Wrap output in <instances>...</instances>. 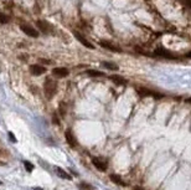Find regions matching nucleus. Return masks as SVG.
Instances as JSON below:
<instances>
[{
    "mask_svg": "<svg viewBox=\"0 0 191 190\" xmlns=\"http://www.w3.org/2000/svg\"><path fill=\"white\" fill-rule=\"evenodd\" d=\"M44 87H45V95L49 99H51L55 93L57 92V83L55 82L54 78L49 77L45 80V83H44Z\"/></svg>",
    "mask_w": 191,
    "mask_h": 190,
    "instance_id": "nucleus-1",
    "label": "nucleus"
},
{
    "mask_svg": "<svg viewBox=\"0 0 191 190\" xmlns=\"http://www.w3.org/2000/svg\"><path fill=\"white\" fill-rule=\"evenodd\" d=\"M154 55H155V56H159V57H164V59H170V60L175 59L174 55H173L169 50H166V49H164V47L157 49V50L154 51Z\"/></svg>",
    "mask_w": 191,
    "mask_h": 190,
    "instance_id": "nucleus-2",
    "label": "nucleus"
},
{
    "mask_svg": "<svg viewBox=\"0 0 191 190\" xmlns=\"http://www.w3.org/2000/svg\"><path fill=\"white\" fill-rule=\"evenodd\" d=\"M73 36H75V37H76V39H77V40L83 45V46H86L87 49H90V50H93V49H95V46H93V45H92V44H91V42H90V41H88L83 35H81L80 32L75 31L73 32Z\"/></svg>",
    "mask_w": 191,
    "mask_h": 190,
    "instance_id": "nucleus-3",
    "label": "nucleus"
},
{
    "mask_svg": "<svg viewBox=\"0 0 191 190\" xmlns=\"http://www.w3.org/2000/svg\"><path fill=\"white\" fill-rule=\"evenodd\" d=\"M68 73H70L68 70L65 68V67H55V68L52 70V75H54L55 77H57V78H64V77H66Z\"/></svg>",
    "mask_w": 191,
    "mask_h": 190,
    "instance_id": "nucleus-4",
    "label": "nucleus"
},
{
    "mask_svg": "<svg viewBox=\"0 0 191 190\" xmlns=\"http://www.w3.org/2000/svg\"><path fill=\"white\" fill-rule=\"evenodd\" d=\"M30 72L35 76H40V75H44L46 72V67H44L41 65H31L30 66Z\"/></svg>",
    "mask_w": 191,
    "mask_h": 190,
    "instance_id": "nucleus-5",
    "label": "nucleus"
},
{
    "mask_svg": "<svg viewBox=\"0 0 191 190\" xmlns=\"http://www.w3.org/2000/svg\"><path fill=\"white\" fill-rule=\"evenodd\" d=\"M99 45H101L102 47H104L106 50H109V51H112V52H121V51H122V50H121L118 46H116V45L111 44L109 41H101V42H99Z\"/></svg>",
    "mask_w": 191,
    "mask_h": 190,
    "instance_id": "nucleus-6",
    "label": "nucleus"
},
{
    "mask_svg": "<svg viewBox=\"0 0 191 190\" xmlns=\"http://www.w3.org/2000/svg\"><path fill=\"white\" fill-rule=\"evenodd\" d=\"M65 137H66V140H67V143L72 147V148H76L77 147V140H76V137L72 134V132L71 130H66L65 132Z\"/></svg>",
    "mask_w": 191,
    "mask_h": 190,
    "instance_id": "nucleus-7",
    "label": "nucleus"
},
{
    "mask_svg": "<svg viewBox=\"0 0 191 190\" xmlns=\"http://www.w3.org/2000/svg\"><path fill=\"white\" fill-rule=\"evenodd\" d=\"M21 30L25 32L28 36H30V37H37L39 36V32L36 31V29H34L31 26H29V25H21Z\"/></svg>",
    "mask_w": 191,
    "mask_h": 190,
    "instance_id": "nucleus-8",
    "label": "nucleus"
},
{
    "mask_svg": "<svg viewBox=\"0 0 191 190\" xmlns=\"http://www.w3.org/2000/svg\"><path fill=\"white\" fill-rule=\"evenodd\" d=\"M37 28L44 32V34H49V32L52 31L51 25H50L49 23H46V21H42V20H39V21H37Z\"/></svg>",
    "mask_w": 191,
    "mask_h": 190,
    "instance_id": "nucleus-9",
    "label": "nucleus"
},
{
    "mask_svg": "<svg viewBox=\"0 0 191 190\" xmlns=\"http://www.w3.org/2000/svg\"><path fill=\"white\" fill-rule=\"evenodd\" d=\"M92 164L95 165L98 170H101V172H106V170H107V163H104V161L101 160V159L93 158L92 159Z\"/></svg>",
    "mask_w": 191,
    "mask_h": 190,
    "instance_id": "nucleus-10",
    "label": "nucleus"
},
{
    "mask_svg": "<svg viewBox=\"0 0 191 190\" xmlns=\"http://www.w3.org/2000/svg\"><path fill=\"white\" fill-rule=\"evenodd\" d=\"M111 80H112L116 85H119V86H123V85L127 83V80H126L124 77L119 76V75H113V76H111Z\"/></svg>",
    "mask_w": 191,
    "mask_h": 190,
    "instance_id": "nucleus-11",
    "label": "nucleus"
},
{
    "mask_svg": "<svg viewBox=\"0 0 191 190\" xmlns=\"http://www.w3.org/2000/svg\"><path fill=\"white\" fill-rule=\"evenodd\" d=\"M111 180L114 183V184H117V185H119V187H127V183L119 177V175H116V174H112L111 175Z\"/></svg>",
    "mask_w": 191,
    "mask_h": 190,
    "instance_id": "nucleus-12",
    "label": "nucleus"
},
{
    "mask_svg": "<svg viewBox=\"0 0 191 190\" xmlns=\"http://www.w3.org/2000/svg\"><path fill=\"white\" fill-rule=\"evenodd\" d=\"M55 172H56V174L61 178V179H67V180H71L72 178H71V175L66 172V170H64V169H61V168H59V166H56V169H55Z\"/></svg>",
    "mask_w": 191,
    "mask_h": 190,
    "instance_id": "nucleus-13",
    "label": "nucleus"
},
{
    "mask_svg": "<svg viewBox=\"0 0 191 190\" xmlns=\"http://www.w3.org/2000/svg\"><path fill=\"white\" fill-rule=\"evenodd\" d=\"M87 75L90 77H103L104 76V73L98 70H87Z\"/></svg>",
    "mask_w": 191,
    "mask_h": 190,
    "instance_id": "nucleus-14",
    "label": "nucleus"
},
{
    "mask_svg": "<svg viewBox=\"0 0 191 190\" xmlns=\"http://www.w3.org/2000/svg\"><path fill=\"white\" fill-rule=\"evenodd\" d=\"M104 67H107L108 70H112V71H117L118 70V66L116 63H112V62H103L102 63Z\"/></svg>",
    "mask_w": 191,
    "mask_h": 190,
    "instance_id": "nucleus-15",
    "label": "nucleus"
},
{
    "mask_svg": "<svg viewBox=\"0 0 191 190\" xmlns=\"http://www.w3.org/2000/svg\"><path fill=\"white\" fill-rule=\"evenodd\" d=\"M80 187H81V190H95L90 184H86V183H82V184H80Z\"/></svg>",
    "mask_w": 191,
    "mask_h": 190,
    "instance_id": "nucleus-16",
    "label": "nucleus"
},
{
    "mask_svg": "<svg viewBox=\"0 0 191 190\" xmlns=\"http://www.w3.org/2000/svg\"><path fill=\"white\" fill-rule=\"evenodd\" d=\"M25 168H26L29 172H31L32 169H34V165H32L30 161H25Z\"/></svg>",
    "mask_w": 191,
    "mask_h": 190,
    "instance_id": "nucleus-17",
    "label": "nucleus"
},
{
    "mask_svg": "<svg viewBox=\"0 0 191 190\" xmlns=\"http://www.w3.org/2000/svg\"><path fill=\"white\" fill-rule=\"evenodd\" d=\"M0 23H3V24L8 23V19H6V18H5V15H4V14H1V13H0Z\"/></svg>",
    "mask_w": 191,
    "mask_h": 190,
    "instance_id": "nucleus-18",
    "label": "nucleus"
},
{
    "mask_svg": "<svg viewBox=\"0 0 191 190\" xmlns=\"http://www.w3.org/2000/svg\"><path fill=\"white\" fill-rule=\"evenodd\" d=\"M41 62L46 63V65H49V63H51V61H49V60H45V59H41Z\"/></svg>",
    "mask_w": 191,
    "mask_h": 190,
    "instance_id": "nucleus-19",
    "label": "nucleus"
},
{
    "mask_svg": "<svg viewBox=\"0 0 191 190\" xmlns=\"http://www.w3.org/2000/svg\"><path fill=\"white\" fill-rule=\"evenodd\" d=\"M186 57H188V59H191V51H190V52H188V55H186Z\"/></svg>",
    "mask_w": 191,
    "mask_h": 190,
    "instance_id": "nucleus-20",
    "label": "nucleus"
},
{
    "mask_svg": "<svg viewBox=\"0 0 191 190\" xmlns=\"http://www.w3.org/2000/svg\"><path fill=\"white\" fill-rule=\"evenodd\" d=\"M134 190H143V189H142V188H139V187H137V188H135Z\"/></svg>",
    "mask_w": 191,
    "mask_h": 190,
    "instance_id": "nucleus-21",
    "label": "nucleus"
}]
</instances>
